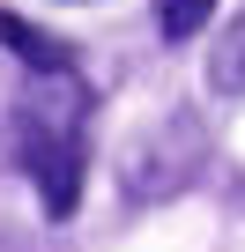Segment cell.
<instances>
[{"mask_svg": "<svg viewBox=\"0 0 245 252\" xmlns=\"http://www.w3.org/2000/svg\"><path fill=\"white\" fill-rule=\"evenodd\" d=\"M0 45H15V52H23V60H30L37 74H60V67H67V52H60L52 37H37V30L23 23V15H0Z\"/></svg>", "mask_w": 245, "mask_h": 252, "instance_id": "277c9868", "label": "cell"}, {"mask_svg": "<svg viewBox=\"0 0 245 252\" xmlns=\"http://www.w3.org/2000/svg\"><path fill=\"white\" fill-rule=\"evenodd\" d=\"M208 89L215 96H245V8L223 23V37L208 52Z\"/></svg>", "mask_w": 245, "mask_h": 252, "instance_id": "3957f363", "label": "cell"}, {"mask_svg": "<svg viewBox=\"0 0 245 252\" xmlns=\"http://www.w3.org/2000/svg\"><path fill=\"white\" fill-rule=\"evenodd\" d=\"M82 119H89V89L60 67V74H30L23 104H15V141H23V171L45 200L52 222H67L82 208V171H89V141H82Z\"/></svg>", "mask_w": 245, "mask_h": 252, "instance_id": "6da1fadb", "label": "cell"}, {"mask_svg": "<svg viewBox=\"0 0 245 252\" xmlns=\"http://www.w3.org/2000/svg\"><path fill=\"white\" fill-rule=\"evenodd\" d=\"M201 171H208V126H201V111H164V119H149L141 134L127 141V156H119V186H127V200H171V193H186Z\"/></svg>", "mask_w": 245, "mask_h": 252, "instance_id": "7a4b0ae2", "label": "cell"}, {"mask_svg": "<svg viewBox=\"0 0 245 252\" xmlns=\"http://www.w3.org/2000/svg\"><path fill=\"white\" fill-rule=\"evenodd\" d=\"M201 23H215V0H156V37L186 45Z\"/></svg>", "mask_w": 245, "mask_h": 252, "instance_id": "5b68a950", "label": "cell"}]
</instances>
